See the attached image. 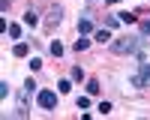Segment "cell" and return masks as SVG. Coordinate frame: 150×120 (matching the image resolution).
Returning a JSON list of instances; mask_svg holds the SVG:
<instances>
[{
	"mask_svg": "<svg viewBox=\"0 0 150 120\" xmlns=\"http://www.w3.org/2000/svg\"><path fill=\"white\" fill-rule=\"evenodd\" d=\"M141 42H144V36H120V39L111 42V51L114 54H135L141 48Z\"/></svg>",
	"mask_w": 150,
	"mask_h": 120,
	"instance_id": "6da1fadb",
	"label": "cell"
},
{
	"mask_svg": "<svg viewBox=\"0 0 150 120\" xmlns=\"http://www.w3.org/2000/svg\"><path fill=\"white\" fill-rule=\"evenodd\" d=\"M129 87H135V90L150 87V60H147V63H138V69L129 75Z\"/></svg>",
	"mask_w": 150,
	"mask_h": 120,
	"instance_id": "7a4b0ae2",
	"label": "cell"
},
{
	"mask_svg": "<svg viewBox=\"0 0 150 120\" xmlns=\"http://www.w3.org/2000/svg\"><path fill=\"white\" fill-rule=\"evenodd\" d=\"M60 21H63V9H60L57 3H54V6H48V12H45V21H42V24H45V30H48V33H54V27H57Z\"/></svg>",
	"mask_w": 150,
	"mask_h": 120,
	"instance_id": "3957f363",
	"label": "cell"
},
{
	"mask_svg": "<svg viewBox=\"0 0 150 120\" xmlns=\"http://www.w3.org/2000/svg\"><path fill=\"white\" fill-rule=\"evenodd\" d=\"M36 102H39V108H45V111H54L57 108V93L54 90H36Z\"/></svg>",
	"mask_w": 150,
	"mask_h": 120,
	"instance_id": "277c9868",
	"label": "cell"
},
{
	"mask_svg": "<svg viewBox=\"0 0 150 120\" xmlns=\"http://www.w3.org/2000/svg\"><path fill=\"white\" fill-rule=\"evenodd\" d=\"M27 87H21L18 90V96H15V111H12V114H15V117H27L30 114V102H27Z\"/></svg>",
	"mask_w": 150,
	"mask_h": 120,
	"instance_id": "5b68a950",
	"label": "cell"
},
{
	"mask_svg": "<svg viewBox=\"0 0 150 120\" xmlns=\"http://www.w3.org/2000/svg\"><path fill=\"white\" fill-rule=\"evenodd\" d=\"M78 33H93V18L90 15H84V18H78Z\"/></svg>",
	"mask_w": 150,
	"mask_h": 120,
	"instance_id": "8992f818",
	"label": "cell"
},
{
	"mask_svg": "<svg viewBox=\"0 0 150 120\" xmlns=\"http://www.w3.org/2000/svg\"><path fill=\"white\" fill-rule=\"evenodd\" d=\"M24 24H27V27H36V24H39V12L27 9V12H24Z\"/></svg>",
	"mask_w": 150,
	"mask_h": 120,
	"instance_id": "52a82bcc",
	"label": "cell"
},
{
	"mask_svg": "<svg viewBox=\"0 0 150 120\" xmlns=\"http://www.w3.org/2000/svg\"><path fill=\"white\" fill-rule=\"evenodd\" d=\"M72 48H75V51H78V54H81V51H87V48H90V39H87V36L81 33L78 39H75V45H72Z\"/></svg>",
	"mask_w": 150,
	"mask_h": 120,
	"instance_id": "ba28073f",
	"label": "cell"
},
{
	"mask_svg": "<svg viewBox=\"0 0 150 120\" xmlns=\"http://www.w3.org/2000/svg\"><path fill=\"white\" fill-rule=\"evenodd\" d=\"M27 51H30L27 42H15V48H12V54H15V57H27Z\"/></svg>",
	"mask_w": 150,
	"mask_h": 120,
	"instance_id": "9c48e42d",
	"label": "cell"
},
{
	"mask_svg": "<svg viewBox=\"0 0 150 120\" xmlns=\"http://www.w3.org/2000/svg\"><path fill=\"white\" fill-rule=\"evenodd\" d=\"M117 18H120L123 24H135V21H138V15H135V12H117Z\"/></svg>",
	"mask_w": 150,
	"mask_h": 120,
	"instance_id": "30bf717a",
	"label": "cell"
},
{
	"mask_svg": "<svg viewBox=\"0 0 150 120\" xmlns=\"http://www.w3.org/2000/svg\"><path fill=\"white\" fill-rule=\"evenodd\" d=\"M93 36H96V42H102V45H105V42L111 39V30H108V27H102V30H96Z\"/></svg>",
	"mask_w": 150,
	"mask_h": 120,
	"instance_id": "8fae6325",
	"label": "cell"
},
{
	"mask_svg": "<svg viewBox=\"0 0 150 120\" xmlns=\"http://www.w3.org/2000/svg\"><path fill=\"white\" fill-rule=\"evenodd\" d=\"M69 90H72V81L69 78H60L57 81V93H69Z\"/></svg>",
	"mask_w": 150,
	"mask_h": 120,
	"instance_id": "7c38bea8",
	"label": "cell"
},
{
	"mask_svg": "<svg viewBox=\"0 0 150 120\" xmlns=\"http://www.w3.org/2000/svg\"><path fill=\"white\" fill-rule=\"evenodd\" d=\"M75 105H78L81 111H87V108H90V93H87V96H78V99H75Z\"/></svg>",
	"mask_w": 150,
	"mask_h": 120,
	"instance_id": "4fadbf2b",
	"label": "cell"
},
{
	"mask_svg": "<svg viewBox=\"0 0 150 120\" xmlns=\"http://www.w3.org/2000/svg\"><path fill=\"white\" fill-rule=\"evenodd\" d=\"M117 24H123V21H120L117 15H105V27H108V30H114Z\"/></svg>",
	"mask_w": 150,
	"mask_h": 120,
	"instance_id": "5bb4252c",
	"label": "cell"
},
{
	"mask_svg": "<svg viewBox=\"0 0 150 120\" xmlns=\"http://www.w3.org/2000/svg\"><path fill=\"white\" fill-rule=\"evenodd\" d=\"M87 75H84V69L81 66H72V81H84Z\"/></svg>",
	"mask_w": 150,
	"mask_h": 120,
	"instance_id": "9a60e30c",
	"label": "cell"
},
{
	"mask_svg": "<svg viewBox=\"0 0 150 120\" xmlns=\"http://www.w3.org/2000/svg\"><path fill=\"white\" fill-rule=\"evenodd\" d=\"M87 93H90V96H96V93H99V81H96V78L87 81Z\"/></svg>",
	"mask_w": 150,
	"mask_h": 120,
	"instance_id": "2e32d148",
	"label": "cell"
},
{
	"mask_svg": "<svg viewBox=\"0 0 150 120\" xmlns=\"http://www.w3.org/2000/svg\"><path fill=\"white\" fill-rule=\"evenodd\" d=\"M9 36H12V39H21V27H18V24H9V30H6Z\"/></svg>",
	"mask_w": 150,
	"mask_h": 120,
	"instance_id": "e0dca14e",
	"label": "cell"
},
{
	"mask_svg": "<svg viewBox=\"0 0 150 120\" xmlns=\"http://www.w3.org/2000/svg\"><path fill=\"white\" fill-rule=\"evenodd\" d=\"M51 54H54V57H63V45H60V42H51Z\"/></svg>",
	"mask_w": 150,
	"mask_h": 120,
	"instance_id": "ac0fdd59",
	"label": "cell"
},
{
	"mask_svg": "<svg viewBox=\"0 0 150 120\" xmlns=\"http://www.w3.org/2000/svg\"><path fill=\"white\" fill-rule=\"evenodd\" d=\"M6 96H9V84L0 81V99H6Z\"/></svg>",
	"mask_w": 150,
	"mask_h": 120,
	"instance_id": "d6986e66",
	"label": "cell"
},
{
	"mask_svg": "<svg viewBox=\"0 0 150 120\" xmlns=\"http://www.w3.org/2000/svg\"><path fill=\"white\" fill-rule=\"evenodd\" d=\"M39 66H42V60H39V57H30V69L36 72V69H39Z\"/></svg>",
	"mask_w": 150,
	"mask_h": 120,
	"instance_id": "ffe728a7",
	"label": "cell"
},
{
	"mask_svg": "<svg viewBox=\"0 0 150 120\" xmlns=\"http://www.w3.org/2000/svg\"><path fill=\"white\" fill-rule=\"evenodd\" d=\"M111 111V102H99V114H108Z\"/></svg>",
	"mask_w": 150,
	"mask_h": 120,
	"instance_id": "44dd1931",
	"label": "cell"
},
{
	"mask_svg": "<svg viewBox=\"0 0 150 120\" xmlns=\"http://www.w3.org/2000/svg\"><path fill=\"white\" fill-rule=\"evenodd\" d=\"M9 9V0H0V12H6Z\"/></svg>",
	"mask_w": 150,
	"mask_h": 120,
	"instance_id": "7402d4cb",
	"label": "cell"
}]
</instances>
